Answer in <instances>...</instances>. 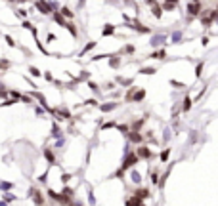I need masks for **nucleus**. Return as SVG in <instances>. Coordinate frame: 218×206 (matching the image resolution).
<instances>
[{"instance_id": "1", "label": "nucleus", "mask_w": 218, "mask_h": 206, "mask_svg": "<svg viewBox=\"0 0 218 206\" xmlns=\"http://www.w3.org/2000/svg\"><path fill=\"white\" fill-rule=\"evenodd\" d=\"M136 162H138V154L136 153H126V160H124V164H123V170L132 168Z\"/></svg>"}, {"instance_id": "2", "label": "nucleus", "mask_w": 218, "mask_h": 206, "mask_svg": "<svg viewBox=\"0 0 218 206\" xmlns=\"http://www.w3.org/2000/svg\"><path fill=\"white\" fill-rule=\"evenodd\" d=\"M136 154H138V158H151V157H153V151H151V149H149V147L142 145V147H138Z\"/></svg>"}, {"instance_id": "3", "label": "nucleus", "mask_w": 218, "mask_h": 206, "mask_svg": "<svg viewBox=\"0 0 218 206\" xmlns=\"http://www.w3.org/2000/svg\"><path fill=\"white\" fill-rule=\"evenodd\" d=\"M126 136H128V140H130L132 143H138V145L144 141V136H142L140 132H136V130H130V132L126 134Z\"/></svg>"}, {"instance_id": "4", "label": "nucleus", "mask_w": 218, "mask_h": 206, "mask_svg": "<svg viewBox=\"0 0 218 206\" xmlns=\"http://www.w3.org/2000/svg\"><path fill=\"white\" fill-rule=\"evenodd\" d=\"M36 8H38L42 13H52V6L46 2V0H38V2H36Z\"/></svg>"}, {"instance_id": "5", "label": "nucleus", "mask_w": 218, "mask_h": 206, "mask_svg": "<svg viewBox=\"0 0 218 206\" xmlns=\"http://www.w3.org/2000/svg\"><path fill=\"white\" fill-rule=\"evenodd\" d=\"M117 107H119V103H115V101H109V103H103V105H100V109H101L103 113H109V111L117 109Z\"/></svg>"}, {"instance_id": "6", "label": "nucleus", "mask_w": 218, "mask_h": 206, "mask_svg": "<svg viewBox=\"0 0 218 206\" xmlns=\"http://www.w3.org/2000/svg\"><path fill=\"white\" fill-rule=\"evenodd\" d=\"M121 63H123L121 57H115V55H111V57H109V67H111V69H119Z\"/></svg>"}, {"instance_id": "7", "label": "nucleus", "mask_w": 218, "mask_h": 206, "mask_svg": "<svg viewBox=\"0 0 218 206\" xmlns=\"http://www.w3.org/2000/svg\"><path fill=\"white\" fill-rule=\"evenodd\" d=\"M144 97H145V90H140V88H136V92H134V96H132V99L130 101H142L144 99Z\"/></svg>"}, {"instance_id": "8", "label": "nucleus", "mask_w": 218, "mask_h": 206, "mask_svg": "<svg viewBox=\"0 0 218 206\" xmlns=\"http://www.w3.org/2000/svg\"><path fill=\"white\" fill-rule=\"evenodd\" d=\"M44 157H46V160H48L50 164H56V157H54V151H52L50 147H46V149H44Z\"/></svg>"}, {"instance_id": "9", "label": "nucleus", "mask_w": 218, "mask_h": 206, "mask_svg": "<svg viewBox=\"0 0 218 206\" xmlns=\"http://www.w3.org/2000/svg\"><path fill=\"white\" fill-rule=\"evenodd\" d=\"M188 10H189V15H199L201 6H199V2H193V4H189V6H188Z\"/></svg>"}, {"instance_id": "10", "label": "nucleus", "mask_w": 218, "mask_h": 206, "mask_svg": "<svg viewBox=\"0 0 218 206\" xmlns=\"http://www.w3.org/2000/svg\"><path fill=\"white\" fill-rule=\"evenodd\" d=\"M191 105H193V101H191L189 97H186V99L182 101V111H184V113H188V111L191 109Z\"/></svg>"}, {"instance_id": "11", "label": "nucleus", "mask_w": 218, "mask_h": 206, "mask_svg": "<svg viewBox=\"0 0 218 206\" xmlns=\"http://www.w3.org/2000/svg\"><path fill=\"white\" fill-rule=\"evenodd\" d=\"M149 57H153V59H165L167 57V51L165 50H159V51H153L151 55H149Z\"/></svg>"}, {"instance_id": "12", "label": "nucleus", "mask_w": 218, "mask_h": 206, "mask_svg": "<svg viewBox=\"0 0 218 206\" xmlns=\"http://www.w3.org/2000/svg\"><path fill=\"white\" fill-rule=\"evenodd\" d=\"M176 4H178V0H165V10L170 12V10L176 8Z\"/></svg>"}, {"instance_id": "13", "label": "nucleus", "mask_w": 218, "mask_h": 206, "mask_svg": "<svg viewBox=\"0 0 218 206\" xmlns=\"http://www.w3.org/2000/svg\"><path fill=\"white\" fill-rule=\"evenodd\" d=\"M140 73L142 75H155L157 69H155V67H144V69H140Z\"/></svg>"}, {"instance_id": "14", "label": "nucleus", "mask_w": 218, "mask_h": 206, "mask_svg": "<svg viewBox=\"0 0 218 206\" xmlns=\"http://www.w3.org/2000/svg\"><path fill=\"white\" fill-rule=\"evenodd\" d=\"M59 13H61V15H65V17H69V19L73 17V12H71L69 8H61V10H59Z\"/></svg>"}, {"instance_id": "15", "label": "nucleus", "mask_w": 218, "mask_h": 206, "mask_svg": "<svg viewBox=\"0 0 218 206\" xmlns=\"http://www.w3.org/2000/svg\"><path fill=\"white\" fill-rule=\"evenodd\" d=\"M144 126V120H134L132 122V130H136V132H140V128Z\"/></svg>"}, {"instance_id": "16", "label": "nucleus", "mask_w": 218, "mask_h": 206, "mask_svg": "<svg viewBox=\"0 0 218 206\" xmlns=\"http://www.w3.org/2000/svg\"><path fill=\"white\" fill-rule=\"evenodd\" d=\"M113 33H115V27H113V25H105V29H103V34L107 37V34H113Z\"/></svg>"}, {"instance_id": "17", "label": "nucleus", "mask_w": 218, "mask_h": 206, "mask_svg": "<svg viewBox=\"0 0 218 206\" xmlns=\"http://www.w3.org/2000/svg\"><path fill=\"white\" fill-rule=\"evenodd\" d=\"M10 65H12V63H10L8 59H0V69H2V71H6V69H10Z\"/></svg>"}, {"instance_id": "18", "label": "nucleus", "mask_w": 218, "mask_h": 206, "mask_svg": "<svg viewBox=\"0 0 218 206\" xmlns=\"http://www.w3.org/2000/svg\"><path fill=\"white\" fill-rule=\"evenodd\" d=\"M163 40H165V37H153L151 38V46H159Z\"/></svg>"}, {"instance_id": "19", "label": "nucleus", "mask_w": 218, "mask_h": 206, "mask_svg": "<svg viewBox=\"0 0 218 206\" xmlns=\"http://www.w3.org/2000/svg\"><path fill=\"white\" fill-rule=\"evenodd\" d=\"M180 38H182V33H172V37H170V40H172L174 44H178Z\"/></svg>"}, {"instance_id": "20", "label": "nucleus", "mask_w": 218, "mask_h": 206, "mask_svg": "<svg viewBox=\"0 0 218 206\" xmlns=\"http://www.w3.org/2000/svg\"><path fill=\"white\" fill-rule=\"evenodd\" d=\"M88 88H90L92 92H96V94H98V92H100V86H98V84H96V82H92V80H90V82H88Z\"/></svg>"}, {"instance_id": "21", "label": "nucleus", "mask_w": 218, "mask_h": 206, "mask_svg": "<svg viewBox=\"0 0 218 206\" xmlns=\"http://www.w3.org/2000/svg\"><path fill=\"white\" fill-rule=\"evenodd\" d=\"M31 195L35 197V200H36V202H42V197H40V193L36 191V189H33V191H31Z\"/></svg>"}, {"instance_id": "22", "label": "nucleus", "mask_w": 218, "mask_h": 206, "mask_svg": "<svg viewBox=\"0 0 218 206\" xmlns=\"http://www.w3.org/2000/svg\"><path fill=\"white\" fill-rule=\"evenodd\" d=\"M29 73H31V75H33V76H40V71H38V69H36V67H33V65H31V67H29Z\"/></svg>"}, {"instance_id": "23", "label": "nucleus", "mask_w": 218, "mask_h": 206, "mask_svg": "<svg viewBox=\"0 0 218 206\" xmlns=\"http://www.w3.org/2000/svg\"><path fill=\"white\" fill-rule=\"evenodd\" d=\"M92 48H96V42H90V44H86V46H84V50H82V54H86V51H90Z\"/></svg>"}, {"instance_id": "24", "label": "nucleus", "mask_w": 218, "mask_h": 206, "mask_svg": "<svg viewBox=\"0 0 218 206\" xmlns=\"http://www.w3.org/2000/svg\"><path fill=\"white\" fill-rule=\"evenodd\" d=\"M153 15H155V17H161V8L157 6V4L153 6Z\"/></svg>"}, {"instance_id": "25", "label": "nucleus", "mask_w": 218, "mask_h": 206, "mask_svg": "<svg viewBox=\"0 0 218 206\" xmlns=\"http://www.w3.org/2000/svg\"><path fill=\"white\" fill-rule=\"evenodd\" d=\"M168 153H170V149H165V151L161 153V160H167V158H168Z\"/></svg>"}, {"instance_id": "26", "label": "nucleus", "mask_w": 218, "mask_h": 206, "mask_svg": "<svg viewBox=\"0 0 218 206\" xmlns=\"http://www.w3.org/2000/svg\"><path fill=\"white\" fill-rule=\"evenodd\" d=\"M201 71H203V63H199L195 67V76H201Z\"/></svg>"}, {"instance_id": "27", "label": "nucleus", "mask_w": 218, "mask_h": 206, "mask_svg": "<svg viewBox=\"0 0 218 206\" xmlns=\"http://www.w3.org/2000/svg\"><path fill=\"white\" fill-rule=\"evenodd\" d=\"M151 183H159V174H157V172L151 174Z\"/></svg>"}, {"instance_id": "28", "label": "nucleus", "mask_w": 218, "mask_h": 206, "mask_svg": "<svg viewBox=\"0 0 218 206\" xmlns=\"http://www.w3.org/2000/svg\"><path fill=\"white\" fill-rule=\"evenodd\" d=\"M124 51H126V54H132V51H134V46H130V44L124 46Z\"/></svg>"}, {"instance_id": "29", "label": "nucleus", "mask_w": 218, "mask_h": 206, "mask_svg": "<svg viewBox=\"0 0 218 206\" xmlns=\"http://www.w3.org/2000/svg\"><path fill=\"white\" fill-rule=\"evenodd\" d=\"M113 88H115V82H107L105 84V90H113Z\"/></svg>"}, {"instance_id": "30", "label": "nucleus", "mask_w": 218, "mask_h": 206, "mask_svg": "<svg viewBox=\"0 0 218 206\" xmlns=\"http://www.w3.org/2000/svg\"><path fill=\"white\" fill-rule=\"evenodd\" d=\"M6 40H8V44H10V46H15V42H14V38H12V37H6Z\"/></svg>"}, {"instance_id": "31", "label": "nucleus", "mask_w": 218, "mask_h": 206, "mask_svg": "<svg viewBox=\"0 0 218 206\" xmlns=\"http://www.w3.org/2000/svg\"><path fill=\"white\" fill-rule=\"evenodd\" d=\"M17 13L21 15V17H27V12H25V10H17Z\"/></svg>"}, {"instance_id": "32", "label": "nucleus", "mask_w": 218, "mask_h": 206, "mask_svg": "<svg viewBox=\"0 0 218 206\" xmlns=\"http://www.w3.org/2000/svg\"><path fill=\"white\" fill-rule=\"evenodd\" d=\"M44 78L48 80V82H52V80H54V78H52V75H50V73H46V75H44Z\"/></svg>"}, {"instance_id": "33", "label": "nucleus", "mask_w": 218, "mask_h": 206, "mask_svg": "<svg viewBox=\"0 0 218 206\" xmlns=\"http://www.w3.org/2000/svg\"><path fill=\"white\" fill-rule=\"evenodd\" d=\"M0 187H2V189H10L12 185H10V183H0Z\"/></svg>"}, {"instance_id": "34", "label": "nucleus", "mask_w": 218, "mask_h": 206, "mask_svg": "<svg viewBox=\"0 0 218 206\" xmlns=\"http://www.w3.org/2000/svg\"><path fill=\"white\" fill-rule=\"evenodd\" d=\"M132 178H134V181H136V183L140 181V176H138V174H136V172H134V174H132Z\"/></svg>"}, {"instance_id": "35", "label": "nucleus", "mask_w": 218, "mask_h": 206, "mask_svg": "<svg viewBox=\"0 0 218 206\" xmlns=\"http://www.w3.org/2000/svg\"><path fill=\"white\" fill-rule=\"evenodd\" d=\"M15 2H27V0H15Z\"/></svg>"}]
</instances>
